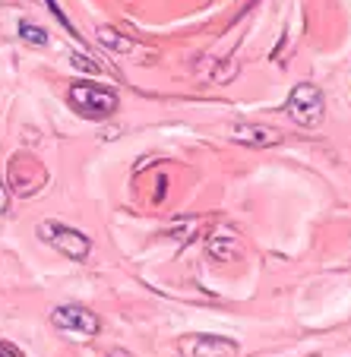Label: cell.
<instances>
[{
    "label": "cell",
    "mask_w": 351,
    "mask_h": 357,
    "mask_svg": "<svg viewBox=\"0 0 351 357\" xmlns=\"http://www.w3.org/2000/svg\"><path fill=\"white\" fill-rule=\"evenodd\" d=\"M51 323H54L61 332H70V335H86V338L102 329V319L95 317L92 310H86V307H76V303L57 307V310L51 313Z\"/></svg>",
    "instance_id": "5b68a950"
},
{
    "label": "cell",
    "mask_w": 351,
    "mask_h": 357,
    "mask_svg": "<svg viewBox=\"0 0 351 357\" xmlns=\"http://www.w3.org/2000/svg\"><path fill=\"white\" fill-rule=\"evenodd\" d=\"M47 181V168L29 152H20V155L10 158L7 165V183L13 193L20 196H35Z\"/></svg>",
    "instance_id": "7a4b0ae2"
},
{
    "label": "cell",
    "mask_w": 351,
    "mask_h": 357,
    "mask_svg": "<svg viewBox=\"0 0 351 357\" xmlns=\"http://www.w3.org/2000/svg\"><path fill=\"white\" fill-rule=\"evenodd\" d=\"M70 105H73L82 117L102 121V117L117 111V92L98 89V86H92V82H76V86H70Z\"/></svg>",
    "instance_id": "6da1fadb"
},
{
    "label": "cell",
    "mask_w": 351,
    "mask_h": 357,
    "mask_svg": "<svg viewBox=\"0 0 351 357\" xmlns=\"http://www.w3.org/2000/svg\"><path fill=\"white\" fill-rule=\"evenodd\" d=\"M108 357H133V354H130V351H124V348H117V351H111Z\"/></svg>",
    "instance_id": "5bb4252c"
},
{
    "label": "cell",
    "mask_w": 351,
    "mask_h": 357,
    "mask_svg": "<svg viewBox=\"0 0 351 357\" xmlns=\"http://www.w3.org/2000/svg\"><path fill=\"white\" fill-rule=\"evenodd\" d=\"M7 209V187H3V183H0V212Z\"/></svg>",
    "instance_id": "4fadbf2b"
},
{
    "label": "cell",
    "mask_w": 351,
    "mask_h": 357,
    "mask_svg": "<svg viewBox=\"0 0 351 357\" xmlns=\"http://www.w3.org/2000/svg\"><path fill=\"white\" fill-rule=\"evenodd\" d=\"M98 41H102L108 51H114V54H127L130 47H133V41L130 38H124L117 29H111V26H102L98 29Z\"/></svg>",
    "instance_id": "9c48e42d"
},
{
    "label": "cell",
    "mask_w": 351,
    "mask_h": 357,
    "mask_svg": "<svg viewBox=\"0 0 351 357\" xmlns=\"http://www.w3.org/2000/svg\"><path fill=\"white\" fill-rule=\"evenodd\" d=\"M177 351L184 357H237V342L222 335H184Z\"/></svg>",
    "instance_id": "8992f818"
},
{
    "label": "cell",
    "mask_w": 351,
    "mask_h": 357,
    "mask_svg": "<svg viewBox=\"0 0 351 357\" xmlns=\"http://www.w3.org/2000/svg\"><path fill=\"white\" fill-rule=\"evenodd\" d=\"M288 114L294 123L301 127H320L323 121V111H326V101H323V92H320L313 82H301L294 86V92L288 95Z\"/></svg>",
    "instance_id": "3957f363"
},
{
    "label": "cell",
    "mask_w": 351,
    "mask_h": 357,
    "mask_svg": "<svg viewBox=\"0 0 351 357\" xmlns=\"http://www.w3.org/2000/svg\"><path fill=\"white\" fill-rule=\"evenodd\" d=\"M38 237L45 243H51L54 250H61L64 257L76 259V263H82V259L89 257V250H92V243H89V237L82 234V231L67 228V225H57V222H41Z\"/></svg>",
    "instance_id": "277c9868"
},
{
    "label": "cell",
    "mask_w": 351,
    "mask_h": 357,
    "mask_svg": "<svg viewBox=\"0 0 351 357\" xmlns=\"http://www.w3.org/2000/svg\"><path fill=\"white\" fill-rule=\"evenodd\" d=\"M0 357H22V351L10 342H0Z\"/></svg>",
    "instance_id": "7c38bea8"
},
{
    "label": "cell",
    "mask_w": 351,
    "mask_h": 357,
    "mask_svg": "<svg viewBox=\"0 0 351 357\" xmlns=\"http://www.w3.org/2000/svg\"><path fill=\"white\" fill-rule=\"evenodd\" d=\"M20 38L26 41V45H35V47L47 45V32L38 26H32V22H20Z\"/></svg>",
    "instance_id": "30bf717a"
},
{
    "label": "cell",
    "mask_w": 351,
    "mask_h": 357,
    "mask_svg": "<svg viewBox=\"0 0 351 357\" xmlns=\"http://www.w3.org/2000/svg\"><path fill=\"white\" fill-rule=\"evenodd\" d=\"M70 61H73L76 70H86V73H102V67H98V63L89 61V57H82V54H73Z\"/></svg>",
    "instance_id": "8fae6325"
},
{
    "label": "cell",
    "mask_w": 351,
    "mask_h": 357,
    "mask_svg": "<svg viewBox=\"0 0 351 357\" xmlns=\"http://www.w3.org/2000/svg\"><path fill=\"white\" fill-rule=\"evenodd\" d=\"M228 136H231V142L247 146V149H272L282 142V130L266 127V123H237Z\"/></svg>",
    "instance_id": "52a82bcc"
},
{
    "label": "cell",
    "mask_w": 351,
    "mask_h": 357,
    "mask_svg": "<svg viewBox=\"0 0 351 357\" xmlns=\"http://www.w3.org/2000/svg\"><path fill=\"white\" fill-rule=\"evenodd\" d=\"M206 250H209V257H212V259H218V263H228V259L241 257V243H237L234 237H228V234H216V237H209Z\"/></svg>",
    "instance_id": "ba28073f"
}]
</instances>
